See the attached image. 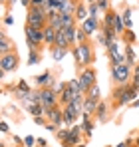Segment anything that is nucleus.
<instances>
[{
    "instance_id": "1",
    "label": "nucleus",
    "mask_w": 139,
    "mask_h": 147,
    "mask_svg": "<svg viewBox=\"0 0 139 147\" xmlns=\"http://www.w3.org/2000/svg\"><path fill=\"white\" fill-rule=\"evenodd\" d=\"M72 56H74V60H76V66L82 70V68H86V66H90L93 64V48L90 42H82V44H74L72 46Z\"/></svg>"
},
{
    "instance_id": "2",
    "label": "nucleus",
    "mask_w": 139,
    "mask_h": 147,
    "mask_svg": "<svg viewBox=\"0 0 139 147\" xmlns=\"http://www.w3.org/2000/svg\"><path fill=\"white\" fill-rule=\"evenodd\" d=\"M24 32H26V44H28V50H38L42 44H44V32H42V28H34V26L26 24Z\"/></svg>"
},
{
    "instance_id": "3",
    "label": "nucleus",
    "mask_w": 139,
    "mask_h": 147,
    "mask_svg": "<svg viewBox=\"0 0 139 147\" xmlns=\"http://www.w3.org/2000/svg\"><path fill=\"white\" fill-rule=\"evenodd\" d=\"M46 14L48 10L42 6V8H28V14H26V24L34 26V28H44L46 26Z\"/></svg>"
},
{
    "instance_id": "4",
    "label": "nucleus",
    "mask_w": 139,
    "mask_h": 147,
    "mask_svg": "<svg viewBox=\"0 0 139 147\" xmlns=\"http://www.w3.org/2000/svg\"><path fill=\"white\" fill-rule=\"evenodd\" d=\"M111 80L115 82L117 86H125L131 82V68L127 64L121 66H111Z\"/></svg>"
},
{
    "instance_id": "5",
    "label": "nucleus",
    "mask_w": 139,
    "mask_h": 147,
    "mask_svg": "<svg viewBox=\"0 0 139 147\" xmlns=\"http://www.w3.org/2000/svg\"><path fill=\"white\" fill-rule=\"evenodd\" d=\"M78 82H80V88H82L84 92H88L93 84L97 82V74H95V70H93L92 66H86V68H82V70H80Z\"/></svg>"
},
{
    "instance_id": "6",
    "label": "nucleus",
    "mask_w": 139,
    "mask_h": 147,
    "mask_svg": "<svg viewBox=\"0 0 139 147\" xmlns=\"http://www.w3.org/2000/svg\"><path fill=\"white\" fill-rule=\"evenodd\" d=\"M18 64H20V60H18V54L14 50L8 52V54H4V56H0V66H2V70L6 74L16 72L18 70Z\"/></svg>"
},
{
    "instance_id": "7",
    "label": "nucleus",
    "mask_w": 139,
    "mask_h": 147,
    "mask_svg": "<svg viewBox=\"0 0 139 147\" xmlns=\"http://www.w3.org/2000/svg\"><path fill=\"white\" fill-rule=\"evenodd\" d=\"M68 129H70V133H68V137L62 141V145L64 147H76L78 143H82V135H84V133H82L80 125L74 123V125H70Z\"/></svg>"
},
{
    "instance_id": "8",
    "label": "nucleus",
    "mask_w": 139,
    "mask_h": 147,
    "mask_svg": "<svg viewBox=\"0 0 139 147\" xmlns=\"http://www.w3.org/2000/svg\"><path fill=\"white\" fill-rule=\"evenodd\" d=\"M107 56H109V62H111V66H121V64H125V56L119 52V42H111L109 46H107Z\"/></svg>"
},
{
    "instance_id": "9",
    "label": "nucleus",
    "mask_w": 139,
    "mask_h": 147,
    "mask_svg": "<svg viewBox=\"0 0 139 147\" xmlns=\"http://www.w3.org/2000/svg\"><path fill=\"white\" fill-rule=\"evenodd\" d=\"M137 96H139V90H135V88L131 86V82H129V84L125 86L123 94L119 96V99H117V101L113 103V105H115V107H119V105H127V103H131V101H133V99L137 98Z\"/></svg>"
},
{
    "instance_id": "10",
    "label": "nucleus",
    "mask_w": 139,
    "mask_h": 147,
    "mask_svg": "<svg viewBox=\"0 0 139 147\" xmlns=\"http://www.w3.org/2000/svg\"><path fill=\"white\" fill-rule=\"evenodd\" d=\"M40 98H42V105H44V107L60 105V103H58V94H56L52 88H40Z\"/></svg>"
},
{
    "instance_id": "11",
    "label": "nucleus",
    "mask_w": 139,
    "mask_h": 147,
    "mask_svg": "<svg viewBox=\"0 0 139 147\" xmlns=\"http://www.w3.org/2000/svg\"><path fill=\"white\" fill-rule=\"evenodd\" d=\"M62 117H64V125L70 127V125H74V123L78 121L80 113H78V109L72 103H68V105H62Z\"/></svg>"
},
{
    "instance_id": "12",
    "label": "nucleus",
    "mask_w": 139,
    "mask_h": 147,
    "mask_svg": "<svg viewBox=\"0 0 139 147\" xmlns=\"http://www.w3.org/2000/svg\"><path fill=\"white\" fill-rule=\"evenodd\" d=\"M93 117H95L97 121H101V123L107 121V117H109V103L103 101V99H99V101H97V107H95V111H93Z\"/></svg>"
},
{
    "instance_id": "13",
    "label": "nucleus",
    "mask_w": 139,
    "mask_h": 147,
    "mask_svg": "<svg viewBox=\"0 0 139 147\" xmlns=\"http://www.w3.org/2000/svg\"><path fill=\"white\" fill-rule=\"evenodd\" d=\"M34 84H36L38 90H40V88H52V90H54L56 80H54V76H52L50 72H44V74H40V76L34 78Z\"/></svg>"
},
{
    "instance_id": "14",
    "label": "nucleus",
    "mask_w": 139,
    "mask_h": 147,
    "mask_svg": "<svg viewBox=\"0 0 139 147\" xmlns=\"http://www.w3.org/2000/svg\"><path fill=\"white\" fill-rule=\"evenodd\" d=\"M80 26H82V30L86 32V36L90 38V36H93L95 32H99V18H92V16H88Z\"/></svg>"
},
{
    "instance_id": "15",
    "label": "nucleus",
    "mask_w": 139,
    "mask_h": 147,
    "mask_svg": "<svg viewBox=\"0 0 139 147\" xmlns=\"http://www.w3.org/2000/svg\"><path fill=\"white\" fill-rule=\"evenodd\" d=\"M46 24H50L54 30H62V14H60L58 10H48Z\"/></svg>"
},
{
    "instance_id": "16",
    "label": "nucleus",
    "mask_w": 139,
    "mask_h": 147,
    "mask_svg": "<svg viewBox=\"0 0 139 147\" xmlns=\"http://www.w3.org/2000/svg\"><path fill=\"white\" fill-rule=\"evenodd\" d=\"M74 18H76V22H78V24H82V22L88 18V4H86L84 0H78L76 10H74Z\"/></svg>"
},
{
    "instance_id": "17",
    "label": "nucleus",
    "mask_w": 139,
    "mask_h": 147,
    "mask_svg": "<svg viewBox=\"0 0 139 147\" xmlns=\"http://www.w3.org/2000/svg\"><path fill=\"white\" fill-rule=\"evenodd\" d=\"M123 56H125V64H127L129 68H133V66L137 64V52H135V48H133V44H125Z\"/></svg>"
},
{
    "instance_id": "18",
    "label": "nucleus",
    "mask_w": 139,
    "mask_h": 147,
    "mask_svg": "<svg viewBox=\"0 0 139 147\" xmlns=\"http://www.w3.org/2000/svg\"><path fill=\"white\" fill-rule=\"evenodd\" d=\"M80 117H82V125H80L82 133H84L86 137H92V133H93V121H92V115H88V113H82Z\"/></svg>"
},
{
    "instance_id": "19",
    "label": "nucleus",
    "mask_w": 139,
    "mask_h": 147,
    "mask_svg": "<svg viewBox=\"0 0 139 147\" xmlns=\"http://www.w3.org/2000/svg\"><path fill=\"white\" fill-rule=\"evenodd\" d=\"M42 32H44V46L52 48V46L56 44V32H58V30H54L50 24H46L42 28Z\"/></svg>"
},
{
    "instance_id": "20",
    "label": "nucleus",
    "mask_w": 139,
    "mask_h": 147,
    "mask_svg": "<svg viewBox=\"0 0 139 147\" xmlns=\"http://www.w3.org/2000/svg\"><path fill=\"white\" fill-rule=\"evenodd\" d=\"M72 101H74V92H72V88L68 86V82H66V88L58 94V103L60 105H68Z\"/></svg>"
},
{
    "instance_id": "21",
    "label": "nucleus",
    "mask_w": 139,
    "mask_h": 147,
    "mask_svg": "<svg viewBox=\"0 0 139 147\" xmlns=\"http://www.w3.org/2000/svg\"><path fill=\"white\" fill-rule=\"evenodd\" d=\"M48 121H52L54 125H58V127H64V117H62V105H54V111H52V115H50V119Z\"/></svg>"
},
{
    "instance_id": "22",
    "label": "nucleus",
    "mask_w": 139,
    "mask_h": 147,
    "mask_svg": "<svg viewBox=\"0 0 139 147\" xmlns=\"http://www.w3.org/2000/svg\"><path fill=\"white\" fill-rule=\"evenodd\" d=\"M68 48H60V46H52L50 48V54H52V60L54 62H62L66 56H68Z\"/></svg>"
},
{
    "instance_id": "23",
    "label": "nucleus",
    "mask_w": 139,
    "mask_h": 147,
    "mask_svg": "<svg viewBox=\"0 0 139 147\" xmlns=\"http://www.w3.org/2000/svg\"><path fill=\"white\" fill-rule=\"evenodd\" d=\"M113 16H115V10L109 8L107 12L101 14V28H113Z\"/></svg>"
},
{
    "instance_id": "24",
    "label": "nucleus",
    "mask_w": 139,
    "mask_h": 147,
    "mask_svg": "<svg viewBox=\"0 0 139 147\" xmlns=\"http://www.w3.org/2000/svg\"><path fill=\"white\" fill-rule=\"evenodd\" d=\"M76 4H78V0H62V4H60V14H74V10H76Z\"/></svg>"
},
{
    "instance_id": "25",
    "label": "nucleus",
    "mask_w": 139,
    "mask_h": 147,
    "mask_svg": "<svg viewBox=\"0 0 139 147\" xmlns=\"http://www.w3.org/2000/svg\"><path fill=\"white\" fill-rule=\"evenodd\" d=\"M54 46H60V48H72V46H70V40H68V36H66V32H64V30H58V32H56V44H54Z\"/></svg>"
},
{
    "instance_id": "26",
    "label": "nucleus",
    "mask_w": 139,
    "mask_h": 147,
    "mask_svg": "<svg viewBox=\"0 0 139 147\" xmlns=\"http://www.w3.org/2000/svg\"><path fill=\"white\" fill-rule=\"evenodd\" d=\"M86 98H92V99H95V101H99L101 99V88H99V84L95 82L92 88L86 92Z\"/></svg>"
},
{
    "instance_id": "27",
    "label": "nucleus",
    "mask_w": 139,
    "mask_h": 147,
    "mask_svg": "<svg viewBox=\"0 0 139 147\" xmlns=\"http://www.w3.org/2000/svg\"><path fill=\"white\" fill-rule=\"evenodd\" d=\"M131 14H133V12H131V8H129V6H127V8H125V10L121 12V20H123V26H125V30H131V28H133V20H131Z\"/></svg>"
},
{
    "instance_id": "28",
    "label": "nucleus",
    "mask_w": 139,
    "mask_h": 147,
    "mask_svg": "<svg viewBox=\"0 0 139 147\" xmlns=\"http://www.w3.org/2000/svg\"><path fill=\"white\" fill-rule=\"evenodd\" d=\"M95 107H97V101L92 98H84V113H88V115H92L93 117V111H95Z\"/></svg>"
},
{
    "instance_id": "29",
    "label": "nucleus",
    "mask_w": 139,
    "mask_h": 147,
    "mask_svg": "<svg viewBox=\"0 0 139 147\" xmlns=\"http://www.w3.org/2000/svg\"><path fill=\"white\" fill-rule=\"evenodd\" d=\"M26 109L30 111V115H44V105L42 103H26Z\"/></svg>"
},
{
    "instance_id": "30",
    "label": "nucleus",
    "mask_w": 139,
    "mask_h": 147,
    "mask_svg": "<svg viewBox=\"0 0 139 147\" xmlns=\"http://www.w3.org/2000/svg\"><path fill=\"white\" fill-rule=\"evenodd\" d=\"M113 30H115L117 36H121V34H123V30H125L123 20H121V14H117V12H115V16H113Z\"/></svg>"
},
{
    "instance_id": "31",
    "label": "nucleus",
    "mask_w": 139,
    "mask_h": 147,
    "mask_svg": "<svg viewBox=\"0 0 139 147\" xmlns=\"http://www.w3.org/2000/svg\"><path fill=\"white\" fill-rule=\"evenodd\" d=\"M121 38H123V42H125V44H135V42H137V36H135V32H133V30H123Z\"/></svg>"
},
{
    "instance_id": "32",
    "label": "nucleus",
    "mask_w": 139,
    "mask_h": 147,
    "mask_svg": "<svg viewBox=\"0 0 139 147\" xmlns=\"http://www.w3.org/2000/svg\"><path fill=\"white\" fill-rule=\"evenodd\" d=\"M76 18L74 14H62V28H70V26H76Z\"/></svg>"
},
{
    "instance_id": "33",
    "label": "nucleus",
    "mask_w": 139,
    "mask_h": 147,
    "mask_svg": "<svg viewBox=\"0 0 139 147\" xmlns=\"http://www.w3.org/2000/svg\"><path fill=\"white\" fill-rule=\"evenodd\" d=\"M36 64H40V52L38 50H30V54H28V66H36Z\"/></svg>"
},
{
    "instance_id": "34",
    "label": "nucleus",
    "mask_w": 139,
    "mask_h": 147,
    "mask_svg": "<svg viewBox=\"0 0 139 147\" xmlns=\"http://www.w3.org/2000/svg\"><path fill=\"white\" fill-rule=\"evenodd\" d=\"M76 28H78V24H76V26H70V28H62V30L66 32V36H68L70 46H74V44H76Z\"/></svg>"
},
{
    "instance_id": "35",
    "label": "nucleus",
    "mask_w": 139,
    "mask_h": 147,
    "mask_svg": "<svg viewBox=\"0 0 139 147\" xmlns=\"http://www.w3.org/2000/svg\"><path fill=\"white\" fill-rule=\"evenodd\" d=\"M12 42L8 40V38H4V40H0V56H4V54H8V52H12Z\"/></svg>"
},
{
    "instance_id": "36",
    "label": "nucleus",
    "mask_w": 139,
    "mask_h": 147,
    "mask_svg": "<svg viewBox=\"0 0 139 147\" xmlns=\"http://www.w3.org/2000/svg\"><path fill=\"white\" fill-rule=\"evenodd\" d=\"M133 80H131V86L135 88V90H139V60H137V64L133 66V76H131Z\"/></svg>"
},
{
    "instance_id": "37",
    "label": "nucleus",
    "mask_w": 139,
    "mask_h": 147,
    "mask_svg": "<svg viewBox=\"0 0 139 147\" xmlns=\"http://www.w3.org/2000/svg\"><path fill=\"white\" fill-rule=\"evenodd\" d=\"M82 42H88V36H86V32L82 30V26H78V28H76V44H82Z\"/></svg>"
},
{
    "instance_id": "38",
    "label": "nucleus",
    "mask_w": 139,
    "mask_h": 147,
    "mask_svg": "<svg viewBox=\"0 0 139 147\" xmlns=\"http://www.w3.org/2000/svg\"><path fill=\"white\" fill-rule=\"evenodd\" d=\"M95 4H97V8H99V12L103 14V12H107L109 8H111V0H95Z\"/></svg>"
},
{
    "instance_id": "39",
    "label": "nucleus",
    "mask_w": 139,
    "mask_h": 147,
    "mask_svg": "<svg viewBox=\"0 0 139 147\" xmlns=\"http://www.w3.org/2000/svg\"><path fill=\"white\" fill-rule=\"evenodd\" d=\"M88 16H92V18H99V8H97L95 2H90V4H88Z\"/></svg>"
},
{
    "instance_id": "40",
    "label": "nucleus",
    "mask_w": 139,
    "mask_h": 147,
    "mask_svg": "<svg viewBox=\"0 0 139 147\" xmlns=\"http://www.w3.org/2000/svg\"><path fill=\"white\" fill-rule=\"evenodd\" d=\"M101 32L105 34V38H107L109 42H115L117 38H119V36L115 34V30H113V28H101Z\"/></svg>"
},
{
    "instance_id": "41",
    "label": "nucleus",
    "mask_w": 139,
    "mask_h": 147,
    "mask_svg": "<svg viewBox=\"0 0 139 147\" xmlns=\"http://www.w3.org/2000/svg\"><path fill=\"white\" fill-rule=\"evenodd\" d=\"M16 92H18V94H28V92H30V86H28L26 80H20V82L16 84Z\"/></svg>"
},
{
    "instance_id": "42",
    "label": "nucleus",
    "mask_w": 139,
    "mask_h": 147,
    "mask_svg": "<svg viewBox=\"0 0 139 147\" xmlns=\"http://www.w3.org/2000/svg\"><path fill=\"white\" fill-rule=\"evenodd\" d=\"M60 4H62V0H46L44 8L46 10H60Z\"/></svg>"
},
{
    "instance_id": "43",
    "label": "nucleus",
    "mask_w": 139,
    "mask_h": 147,
    "mask_svg": "<svg viewBox=\"0 0 139 147\" xmlns=\"http://www.w3.org/2000/svg\"><path fill=\"white\" fill-rule=\"evenodd\" d=\"M68 133H70V129L66 127V125H64V127H60V129L56 131V137H58V141L62 143V141H64V139L68 137Z\"/></svg>"
},
{
    "instance_id": "44",
    "label": "nucleus",
    "mask_w": 139,
    "mask_h": 147,
    "mask_svg": "<svg viewBox=\"0 0 139 147\" xmlns=\"http://www.w3.org/2000/svg\"><path fill=\"white\" fill-rule=\"evenodd\" d=\"M125 86H127V84H125ZM125 86H117L115 90H113V92H111V99H113V103H115L117 99H119V96H121V94H123V90H125Z\"/></svg>"
},
{
    "instance_id": "45",
    "label": "nucleus",
    "mask_w": 139,
    "mask_h": 147,
    "mask_svg": "<svg viewBox=\"0 0 139 147\" xmlns=\"http://www.w3.org/2000/svg\"><path fill=\"white\" fill-rule=\"evenodd\" d=\"M97 42H99V44H101V46H103V48H107V46H109V44H111V42H109V40H107V38H105V34H103V32H101V30H99V34H97Z\"/></svg>"
},
{
    "instance_id": "46",
    "label": "nucleus",
    "mask_w": 139,
    "mask_h": 147,
    "mask_svg": "<svg viewBox=\"0 0 139 147\" xmlns=\"http://www.w3.org/2000/svg\"><path fill=\"white\" fill-rule=\"evenodd\" d=\"M34 145H36V137L26 135V137H24V147H34Z\"/></svg>"
},
{
    "instance_id": "47",
    "label": "nucleus",
    "mask_w": 139,
    "mask_h": 147,
    "mask_svg": "<svg viewBox=\"0 0 139 147\" xmlns=\"http://www.w3.org/2000/svg\"><path fill=\"white\" fill-rule=\"evenodd\" d=\"M32 119H34V123H36V125H42V127H44V125H46V121H48L44 115H34Z\"/></svg>"
},
{
    "instance_id": "48",
    "label": "nucleus",
    "mask_w": 139,
    "mask_h": 147,
    "mask_svg": "<svg viewBox=\"0 0 139 147\" xmlns=\"http://www.w3.org/2000/svg\"><path fill=\"white\" fill-rule=\"evenodd\" d=\"M44 129H48L50 133H56V131H58L60 127H58V125H54L52 121H46V125H44Z\"/></svg>"
},
{
    "instance_id": "49",
    "label": "nucleus",
    "mask_w": 139,
    "mask_h": 147,
    "mask_svg": "<svg viewBox=\"0 0 139 147\" xmlns=\"http://www.w3.org/2000/svg\"><path fill=\"white\" fill-rule=\"evenodd\" d=\"M46 4V0H30V8L34 6V8H42Z\"/></svg>"
},
{
    "instance_id": "50",
    "label": "nucleus",
    "mask_w": 139,
    "mask_h": 147,
    "mask_svg": "<svg viewBox=\"0 0 139 147\" xmlns=\"http://www.w3.org/2000/svg\"><path fill=\"white\" fill-rule=\"evenodd\" d=\"M64 88H66V82H56V86H54V92H56V94H60Z\"/></svg>"
},
{
    "instance_id": "51",
    "label": "nucleus",
    "mask_w": 139,
    "mask_h": 147,
    "mask_svg": "<svg viewBox=\"0 0 139 147\" xmlns=\"http://www.w3.org/2000/svg\"><path fill=\"white\" fill-rule=\"evenodd\" d=\"M0 131H2V133H8V131H10V125L6 121H0Z\"/></svg>"
},
{
    "instance_id": "52",
    "label": "nucleus",
    "mask_w": 139,
    "mask_h": 147,
    "mask_svg": "<svg viewBox=\"0 0 139 147\" xmlns=\"http://www.w3.org/2000/svg\"><path fill=\"white\" fill-rule=\"evenodd\" d=\"M2 22H4L6 26H12V24H14V18H12V16H4V20H2Z\"/></svg>"
},
{
    "instance_id": "53",
    "label": "nucleus",
    "mask_w": 139,
    "mask_h": 147,
    "mask_svg": "<svg viewBox=\"0 0 139 147\" xmlns=\"http://www.w3.org/2000/svg\"><path fill=\"white\" fill-rule=\"evenodd\" d=\"M36 143H38V147H46L48 145V141L44 139V137H38V139H36Z\"/></svg>"
},
{
    "instance_id": "54",
    "label": "nucleus",
    "mask_w": 139,
    "mask_h": 147,
    "mask_svg": "<svg viewBox=\"0 0 139 147\" xmlns=\"http://www.w3.org/2000/svg\"><path fill=\"white\" fill-rule=\"evenodd\" d=\"M129 145H131V141L127 139V141H121V143H117L115 147H129Z\"/></svg>"
},
{
    "instance_id": "55",
    "label": "nucleus",
    "mask_w": 139,
    "mask_h": 147,
    "mask_svg": "<svg viewBox=\"0 0 139 147\" xmlns=\"http://www.w3.org/2000/svg\"><path fill=\"white\" fill-rule=\"evenodd\" d=\"M4 80H6V72H4V70H2V66H0V84H2Z\"/></svg>"
},
{
    "instance_id": "56",
    "label": "nucleus",
    "mask_w": 139,
    "mask_h": 147,
    "mask_svg": "<svg viewBox=\"0 0 139 147\" xmlns=\"http://www.w3.org/2000/svg\"><path fill=\"white\" fill-rule=\"evenodd\" d=\"M131 105H133V107H139V96L133 99V101H131Z\"/></svg>"
},
{
    "instance_id": "57",
    "label": "nucleus",
    "mask_w": 139,
    "mask_h": 147,
    "mask_svg": "<svg viewBox=\"0 0 139 147\" xmlns=\"http://www.w3.org/2000/svg\"><path fill=\"white\" fill-rule=\"evenodd\" d=\"M20 4H22V6H26V8H30V0H20Z\"/></svg>"
},
{
    "instance_id": "58",
    "label": "nucleus",
    "mask_w": 139,
    "mask_h": 147,
    "mask_svg": "<svg viewBox=\"0 0 139 147\" xmlns=\"http://www.w3.org/2000/svg\"><path fill=\"white\" fill-rule=\"evenodd\" d=\"M4 38H8V36H6V32H4V30L0 28V40H4Z\"/></svg>"
},
{
    "instance_id": "59",
    "label": "nucleus",
    "mask_w": 139,
    "mask_h": 147,
    "mask_svg": "<svg viewBox=\"0 0 139 147\" xmlns=\"http://www.w3.org/2000/svg\"><path fill=\"white\" fill-rule=\"evenodd\" d=\"M133 143H135V147H139V135L135 137V141H133Z\"/></svg>"
},
{
    "instance_id": "60",
    "label": "nucleus",
    "mask_w": 139,
    "mask_h": 147,
    "mask_svg": "<svg viewBox=\"0 0 139 147\" xmlns=\"http://www.w3.org/2000/svg\"><path fill=\"white\" fill-rule=\"evenodd\" d=\"M84 2H86V4H90V2H95V0H84Z\"/></svg>"
},
{
    "instance_id": "61",
    "label": "nucleus",
    "mask_w": 139,
    "mask_h": 147,
    "mask_svg": "<svg viewBox=\"0 0 139 147\" xmlns=\"http://www.w3.org/2000/svg\"><path fill=\"white\" fill-rule=\"evenodd\" d=\"M76 147H88V145H82V143H78V145H76Z\"/></svg>"
},
{
    "instance_id": "62",
    "label": "nucleus",
    "mask_w": 139,
    "mask_h": 147,
    "mask_svg": "<svg viewBox=\"0 0 139 147\" xmlns=\"http://www.w3.org/2000/svg\"><path fill=\"white\" fill-rule=\"evenodd\" d=\"M0 14H2V2H0Z\"/></svg>"
},
{
    "instance_id": "63",
    "label": "nucleus",
    "mask_w": 139,
    "mask_h": 147,
    "mask_svg": "<svg viewBox=\"0 0 139 147\" xmlns=\"http://www.w3.org/2000/svg\"><path fill=\"white\" fill-rule=\"evenodd\" d=\"M0 2H2V4H4V2H8V0H0Z\"/></svg>"
},
{
    "instance_id": "64",
    "label": "nucleus",
    "mask_w": 139,
    "mask_h": 147,
    "mask_svg": "<svg viewBox=\"0 0 139 147\" xmlns=\"http://www.w3.org/2000/svg\"><path fill=\"white\" fill-rule=\"evenodd\" d=\"M46 147H48V145H46Z\"/></svg>"
}]
</instances>
